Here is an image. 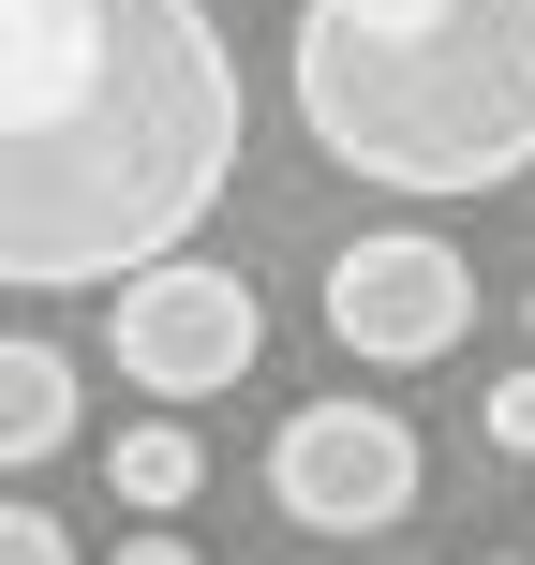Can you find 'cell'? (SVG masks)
I'll use <instances>...</instances> for the list:
<instances>
[{"label": "cell", "instance_id": "obj_1", "mask_svg": "<svg viewBox=\"0 0 535 565\" xmlns=\"http://www.w3.org/2000/svg\"><path fill=\"white\" fill-rule=\"evenodd\" d=\"M208 0H0V282H135L238 179Z\"/></svg>", "mask_w": 535, "mask_h": 565}, {"label": "cell", "instance_id": "obj_4", "mask_svg": "<svg viewBox=\"0 0 535 565\" xmlns=\"http://www.w3.org/2000/svg\"><path fill=\"white\" fill-rule=\"evenodd\" d=\"M417 417L402 402H298V417L268 431V491L298 536H387V521H417Z\"/></svg>", "mask_w": 535, "mask_h": 565}, {"label": "cell", "instance_id": "obj_8", "mask_svg": "<svg viewBox=\"0 0 535 565\" xmlns=\"http://www.w3.org/2000/svg\"><path fill=\"white\" fill-rule=\"evenodd\" d=\"M477 431H491L506 461H535V358H521V372H491V387H477Z\"/></svg>", "mask_w": 535, "mask_h": 565}, {"label": "cell", "instance_id": "obj_7", "mask_svg": "<svg viewBox=\"0 0 535 565\" xmlns=\"http://www.w3.org/2000/svg\"><path fill=\"white\" fill-rule=\"evenodd\" d=\"M105 491H119L135 521H179V507L208 491V447H194V417H135V431L105 447Z\"/></svg>", "mask_w": 535, "mask_h": 565}, {"label": "cell", "instance_id": "obj_5", "mask_svg": "<svg viewBox=\"0 0 535 565\" xmlns=\"http://www.w3.org/2000/svg\"><path fill=\"white\" fill-rule=\"evenodd\" d=\"M461 328H477V268H461L431 224H387V238H342V254H328V342H342V358L431 372Z\"/></svg>", "mask_w": 535, "mask_h": 565}, {"label": "cell", "instance_id": "obj_6", "mask_svg": "<svg viewBox=\"0 0 535 565\" xmlns=\"http://www.w3.org/2000/svg\"><path fill=\"white\" fill-rule=\"evenodd\" d=\"M75 447V358L30 328H0V477H30V461Z\"/></svg>", "mask_w": 535, "mask_h": 565}, {"label": "cell", "instance_id": "obj_2", "mask_svg": "<svg viewBox=\"0 0 535 565\" xmlns=\"http://www.w3.org/2000/svg\"><path fill=\"white\" fill-rule=\"evenodd\" d=\"M282 89L372 194L447 209L535 179V0H298Z\"/></svg>", "mask_w": 535, "mask_h": 565}, {"label": "cell", "instance_id": "obj_11", "mask_svg": "<svg viewBox=\"0 0 535 565\" xmlns=\"http://www.w3.org/2000/svg\"><path fill=\"white\" fill-rule=\"evenodd\" d=\"M477 565H521V551H477Z\"/></svg>", "mask_w": 535, "mask_h": 565}, {"label": "cell", "instance_id": "obj_10", "mask_svg": "<svg viewBox=\"0 0 535 565\" xmlns=\"http://www.w3.org/2000/svg\"><path fill=\"white\" fill-rule=\"evenodd\" d=\"M119 565H208V551L179 536V521H135V536H119Z\"/></svg>", "mask_w": 535, "mask_h": 565}, {"label": "cell", "instance_id": "obj_3", "mask_svg": "<svg viewBox=\"0 0 535 565\" xmlns=\"http://www.w3.org/2000/svg\"><path fill=\"white\" fill-rule=\"evenodd\" d=\"M105 358H119V387H149V402H224L238 372L268 358V298H254V268H224V254H164V268L105 282Z\"/></svg>", "mask_w": 535, "mask_h": 565}, {"label": "cell", "instance_id": "obj_9", "mask_svg": "<svg viewBox=\"0 0 535 565\" xmlns=\"http://www.w3.org/2000/svg\"><path fill=\"white\" fill-rule=\"evenodd\" d=\"M0 565H75V536H60L45 507H15V491H0Z\"/></svg>", "mask_w": 535, "mask_h": 565}]
</instances>
